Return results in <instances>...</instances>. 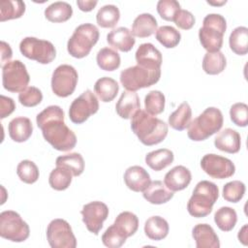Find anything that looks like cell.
<instances>
[{"label": "cell", "mask_w": 248, "mask_h": 248, "mask_svg": "<svg viewBox=\"0 0 248 248\" xmlns=\"http://www.w3.org/2000/svg\"><path fill=\"white\" fill-rule=\"evenodd\" d=\"M44 139L56 150L70 151L77 144L76 134L65 124L64 111L59 106H48L36 116Z\"/></svg>", "instance_id": "6da1fadb"}, {"label": "cell", "mask_w": 248, "mask_h": 248, "mask_svg": "<svg viewBox=\"0 0 248 248\" xmlns=\"http://www.w3.org/2000/svg\"><path fill=\"white\" fill-rule=\"evenodd\" d=\"M131 129L140 141L147 146L162 142L169 132L166 122L143 109H139L131 118Z\"/></svg>", "instance_id": "7a4b0ae2"}, {"label": "cell", "mask_w": 248, "mask_h": 248, "mask_svg": "<svg viewBox=\"0 0 248 248\" xmlns=\"http://www.w3.org/2000/svg\"><path fill=\"white\" fill-rule=\"evenodd\" d=\"M218 198V186L211 181L202 180L197 183L193 194L188 201L187 210L193 217H205L211 213L212 207Z\"/></svg>", "instance_id": "3957f363"}, {"label": "cell", "mask_w": 248, "mask_h": 248, "mask_svg": "<svg viewBox=\"0 0 248 248\" xmlns=\"http://www.w3.org/2000/svg\"><path fill=\"white\" fill-rule=\"evenodd\" d=\"M223 123L224 117L221 110L215 107H209L190 122L188 138L194 141L204 140L219 132Z\"/></svg>", "instance_id": "277c9868"}, {"label": "cell", "mask_w": 248, "mask_h": 248, "mask_svg": "<svg viewBox=\"0 0 248 248\" xmlns=\"http://www.w3.org/2000/svg\"><path fill=\"white\" fill-rule=\"evenodd\" d=\"M226 29L227 21L223 16L219 14L205 16L202 20V27L199 30V39L202 46L207 52L220 51Z\"/></svg>", "instance_id": "5b68a950"}, {"label": "cell", "mask_w": 248, "mask_h": 248, "mask_svg": "<svg viewBox=\"0 0 248 248\" xmlns=\"http://www.w3.org/2000/svg\"><path fill=\"white\" fill-rule=\"evenodd\" d=\"M100 37L98 28L92 23L78 25L67 43L69 54L75 58H83L89 54Z\"/></svg>", "instance_id": "8992f818"}, {"label": "cell", "mask_w": 248, "mask_h": 248, "mask_svg": "<svg viewBox=\"0 0 248 248\" xmlns=\"http://www.w3.org/2000/svg\"><path fill=\"white\" fill-rule=\"evenodd\" d=\"M160 78L161 69L152 70L139 65L126 68L120 73V82L122 86L132 92L157 83Z\"/></svg>", "instance_id": "52a82bcc"}, {"label": "cell", "mask_w": 248, "mask_h": 248, "mask_svg": "<svg viewBox=\"0 0 248 248\" xmlns=\"http://www.w3.org/2000/svg\"><path fill=\"white\" fill-rule=\"evenodd\" d=\"M30 229L20 215L14 210L0 213V236L13 242H22L29 237Z\"/></svg>", "instance_id": "ba28073f"}, {"label": "cell", "mask_w": 248, "mask_h": 248, "mask_svg": "<svg viewBox=\"0 0 248 248\" xmlns=\"http://www.w3.org/2000/svg\"><path fill=\"white\" fill-rule=\"evenodd\" d=\"M19 50L23 56L40 64H48L56 56V49L51 42L35 37L22 39L19 44Z\"/></svg>", "instance_id": "9c48e42d"}, {"label": "cell", "mask_w": 248, "mask_h": 248, "mask_svg": "<svg viewBox=\"0 0 248 248\" xmlns=\"http://www.w3.org/2000/svg\"><path fill=\"white\" fill-rule=\"evenodd\" d=\"M30 76L20 60L9 61L2 67L3 87L9 92L20 93L28 85Z\"/></svg>", "instance_id": "30bf717a"}, {"label": "cell", "mask_w": 248, "mask_h": 248, "mask_svg": "<svg viewBox=\"0 0 248 248\" xmlns=\"http://www.w3.org/2000/svg\"><path fill=\"white\" fill-rule=\"evenodd\" d=\"M46 239L51 248H76L77 238L64 219H53L46 228Z\"/></svg>", "instance_id": "8fae6325"}, {"label": "cell", "mask_w": 248, "mask_h": 248, "mask_svg": "<svg viewBox=\"0 0 248 248\" xmlns=\"http://www.w3.org/2000/svg\"><path fill=\"white\" fill-rule=\"evenodd\" d=\"M78 75L77 70L68 64L59 65L52 73L51 89L58 97L72 95L77 87Z\"/></svg>", "instance_id": "7c38bea8"}, {"label": "cell", "mask_w": 248, "mask_h": 248, "mask_svg": "<svg viewBox=\"0 0 248 248\" xmlns=\"http://www.w3.org/2000/svg\"><path fill=\"white\" fill-rule=\"evenodd\" d=\"M99 109V102L95 94L87 89L78 98H76L69 108V118L75 124L85 122L90 115L96 113Z\"/></svg>", "instance_id": "4fadbf2b"}, {"label": "cell", "mask_w": 248, "mask_h": 248, "mask_svg": "<svg viewBox=\"0 0 248 248\" xmlns=\"http://www.w3.org/2000/svg\"><path fill=\"white\" fill-rule=\"evenodd\" d=\"M201 168L206 174L215 179L229 178L235 172V166L230 159L214 153L205 154L202 158Z\"/></svg>", "instance_id": "5bb4252c"}, {"label": "cell", "mask_w": 248, "mask_h": 248, "mask_svg": "<svg viewBox=\"0 0 248 248\" xmlns=\"http://www.w3.org/2000/svg\"><path fill=\"white\" fill-rule=\"evenodd\" d=\"M80 213L86 229L97 235L103 228V223L108 216V207L102 202L94 201L84 204Z\"/></svg>", "instance_id": "9a60e30c"}, {"label": "cell", "mask_w": 248, "mask_h": 248, "mask_svg": "<svg viewBox=\"0 0 248 248\" xmlns=\"http://www.w3.org/2000/svg\"><path fill=\"white\" fill-rule=\"evenodd\" d=\"M135 57L139 66L152 70L161 69L163 62L162 53L151 43L141 44L138 47Z\"/></svg>", "instance_id": "2e32d148"}, {"label": "cell", "mask_w": 248, "mask_h": 248, "mask_svg": "<svg viewBox=\"0 0 248 248\" xmlns=\"http://www.w3.org/2000/svg\"><path fill=\"white\" fill-rule=\"evenodd\" d=\"M123 178L126 186L134 192H143L151 182L149 173L140 166L129 167Z\"/></svg>", "instance_id": "e0dca14e"}, {"label": "cell", "mask_w": 248, "mask_h": 248, "mask_svg": "<svg viewBox=\"0 0 248 248\" xmlns=\"http://www.w3.org/2000/svg\"><path fill=\"white\" fill-rule=\"evenodd\" d=\"M191 180V171L184 166H176L172 168L164 177L165 185L172 192L184 190L188 187Z\"/></svg>", "instance_id": "ac0fdd59"}, {"label": "cell", "mask_w": 248, "mask_h": 248, "mask_svg": "<svg viewBox=\"0 0 248 248\" xmlns=\"http://www.w3.org/2000/svg\"><path fill=\"white\" fill-rule=\"evenodd\" d=\"M192 236L197 248H219V237L208 224H198L193 228Z\"/></svg>", "instance_id": "d6986e66"}, {"label": "cell", "mask_w": 248, "mask_h": 248, "mask_svg": "<svg viewBox=\"0 0 248 248\" xmlns=\"http://www.w3.org/2000/svg\"><path fill=\"white\" fill-rule=\"evenodd\" d=\"M214 145L217 149L234 154L240 150L241 138L238 132L233 129L226 128L219 132V134L214 139Z\"/></svg>", "instance_id": "ffe728a7"}, {"label": "cell", "mask_w": 248, "mask_h": 248, "mask_svg": "<svg viewBox=\"0 0 248 248\" xmlns=\"http://www.w3.org/2000/svg\"><path fill=\"white\" fill-rule=\"evenodd\" d=\"M107 42L110 46L120 51L128 52L135 46L136 39L127 27H117L107 35Z\"/></svg>", "instance_id": "44dd1931"}, {"label": "cell", "mask_w": 248, "mask_h": 248, "mask_svg": "<svg viewBox=\"0 0 248 248\" xmlns=\"http://www.w3.org/2000/svg\"><path fill=\"white\" fill-rule=\"evenodd\" d=\"M139 109H140L139 95L136 92L123 91L115 105V110L118 116L123 119H131Z\"/></svg>", "instance_id": "7402d4cb"}, {"label": "cell", "mask_w": 248, "mask_h": 248, "mask_svg": "<svg viewBox=\"0 0 248 248\" xmlns=\"http://www.w3.org/2000/svg\"><path fill=\"white\" fill-rule=\"evenodd\" d=\"M143 198L152 204H163L168 202L173 197V192L170 191L163 181H151L147 188L142 192Z\"/></svg>", "instance_id": "603a6c76"}, {"label": "cell", "mask_w": 248, "mask_h": 248, "mask_svg": "<svg viewBox=\"0 0 248 248\" xmlns=\"http://www.w3.org/2000/svg\"><path fill=\"white\" fill-rule=\"evenodd\" d=\"M10 138L16 142L26 141L33 133V125L28 117L18 116L12 119L8 126Z\"/></svg>", "instance_id": "cb8c5ba5"}, {"label": "cell", "mask_w": 248, "mask_h": 248, "mask_svg": "<svg viewBox=\"0 0 248 248\" xmlns=\"http://www.w3.org/2000/svg\"><path fill=\"white\" fill-rule=\"evenodd\" d=\"M158 23L156 18L148 13L139 15L132 24V34L138 38H146L157 31Z\"/></svg>", "instance_id": "d4e9b609"}, {"label": "cell", "mask_w": 248, "mask_h": 248, "mask_svg": "<svg viewBox=\"0 0 248 248\" xmlns=\"http://www.w3.org/2000/svg\"><path fill=\"white\" fill-rule=\"evenodd\" d=\"M170 231L169 223L161 216H151L144 223V233L151 240L164 239Z\"/></svg>", "instance_id": "484cf974"}, {"label": "cell", "mask_w": 248, "mask_h": 248, "mask_svg": "<svg viewBox=\"0 0 248 248\" xmlns=\"http://www.w3.org/2000/svg\"><path fill=\"white\" fill-rule=\"evenodd\" d=\"M174 159L173 152L168 148H160L145 155L146 165L155 171H160L169 167Z\"/></svg>", "instance_id": "4316f807"}, {"label": "cell", "mask_w": 248, "mask_h": 248, "mask_svg": "<svg viewBox=\"0 0 248 248\" xmlns=\"http://www.w3.org/2000/svg\"><path fill=\"white\" fill-rule=\"evenodd\" d=\"M119 85L117 81L109 77H103L99 78L94 85V91L98 98L104 102H111L117 95Z\"/></svg>", "instance_id": "83f0119b"}, {"label": "cell", "mask_w": 248, "mask_h": 248, "mask_svg": "<svg viewBox=\"0 0 248 248\" xmlns=\"http://www.w3.org/2000/svg\"><path fill=\"white\" fill-rule=\"evenodd\" d=\"M192 119V109L187 102L181 103L178 108L170 114L168 124L176 131H183L188 128Z\"/></svg>", "instance_id": "f1b7e54d"}, {"label": "cell", "mask_w": 248, "mask_h": 248, "mask_svg": "<svg viewBox=\"0 0 248 248\" xmlns=\"http://www.w3.org/2000/svg\"><path fill=\"white\" fill-rule=\"evenodd\" d=\"M73 15L72 6L63 1H57L50 4L45 10V16L50 22H65L71 18Z\"/></svg>", "instance_id": "f546056e"}, {"label": "cell", "mask_w": 248, "mask_h": 248, "mask_svg": "<svg viewBox=\"0 0 248 248\" xmlns=\"http://www.w3.org/2000/svg\"><path fill=\"white\" fill-rule=\"evenodd\" d=\"M230 48L237 55H245L248 52V28L238 26L234 28L229 38Z\"/></svg>", "instance_id": "4dcf8cb0"}, {"label": "cell", "mask_w": 248, "mask_h": 248, "mask_svg": "<svg viewBox=\"0 0 248 248\" xmlns=\"http://www.w3.org/2000/svg\"><path fill=\"white\" fill-rule=\"evenodd\" d=\"M113 224L127 238L134 235L139 229V219L136 214L130 211H123L119 213Z\"/></svg>", "instance_id": "1f68e13d"}, {"label": "cell", "mask_w": 248, "mask_h": 248, "mask_svg": "<svg viewBox=\"0 0 248 248\" xmlns=\"http://www.w3.org/2000/svg\"><path fill=\"white\" fill-rule=\"evenodd\" d=\"M96 61L101 70L112 72L119 68L121 59L118 52L110 47L101 48L96 56Z\"/></svg>", "instance_id": "d6a6232c"}, {"label": "cell", "mask_w": 248, "mask_h": 248, "mask_svg": "<svg viewBox=\"0 0 248 248\" xmlns=\"http://www.w3.org/2000/svg\"><path fill=\"white\" fill-rule=\"evenodd\" d=\"M227 66V60L223 52H206L202 58V70L207 75H218Z\"/></svg>", "instance_id": "836d02e7"}, {"label": "cell", "mask_w": 248, "mask_h": 248, "mask_svg": "<svg viewBox=\"0 0 248 248\" xmlns=\"http://www.w3.org/2000/svg\"><path fill=\"white\" fill-rule=\"evenodd\" d=\"M25 12V3L20 0H2L0 2V21L19 18Z\"/></svg>", "instance_id": "e575fe53"}, {"label": "cell", "mask_w": 248, "mask_h": 248, "mask_svg": "<svg viewBox=\"0 0 248 248\" xmlns=\"http://www.w3.org/2000/svg\"><path fill=\"white\" fill-rule=\"evenodd\" d=\"M55 164L56 166L64 167L67 170H69L72 172L73 176H78L84 170L83 157L78 152L69 153L57 157Z\"/></svg>", "instance_id": "d590c367"}, {"label": "cell", "mask_w": 248, "mask_h": 248, "mask_svg": "<svg viewBox=\"0 0 248 248\" xmlns=\"http://www.w3.org/2000/svg\"><path fill=\"white\" fill-rule=\"evenodd\" d=\"M214 222L221 231L230 232L234 228L237 222V214L233 208L222 206L215 212Z\"/></svg>", "instance_id": "8d00e7d4"}, {"label": "cell", "mask_w": 248, "mask_h": 248, "mask_svg": "<svg viewBox=\"0 0 248 248\" xmlns=\"http://www.w3.org/2000/svg\"><path fill=\"white\" fill-rule=\"evenodd\" d=\"M120 18L119 9L115 5H105L99 9L96 15V20L99 26L103 28L114 27Z\"/></svg>", "instance_id": "74e56055"}, {"label": "cell", "mask_w": 248, "mask_h": 248, "mask_svg": "<svg viewBox=\"0 0 248 248\" xmlns=\"http://www.w3.org/2000/svg\"><path fill=\"white\" fill-rule=\"evenodd\" d=\"M73 174L69 170L64 167L56 166V168L49 173L48 183L52 189L56 191H63L70 186Z\"/></svg>", "instance_id": "f35d334b"}, {"label": "cell", "mask_w": 248, "mask_h": 248, "mask_svg": "<svg viewBox=\"0 0 248 248\" xmlns=\"http://www.w3.org/2000/svg\"><path fill=\"white\" fill-rule=\"evenodd\" d=\"M155 37L157 41L166 48L175 47L181 40L180 32L170 25H163L159 27L155 32Z\"/></svg>", "instance_id": "ab89813d"}, {"label": "cell", "mask_w": 248, "mask_h": 248, "mask_svg": "<svg viewBox=\"0 0 248 248\" xmlns=\"http://www.w3.org/2000/svg\"><path fill=\"white\" fill-rule=\"evenodd\" d=\"M165 103V95L159 90H152L144 98L145 111L151 115H158L164 111Z\"/></svg>", "instance_id": "60d3db41"}, {"label": "cell", "mask_w": 248, "mask_h": 248, "mask_svg": "<svg viewBox=\"0 0 248 248\" xmlns=\"http://www.w3.org/2000/svg\"><path fill=\"white\" fill-rule=\"evenodd\" d=\"M16 174L26 184L35 183L40 175L37 165L30 160H22L16 167Z\"/></svg>", "instance_id": "b9f144b4"}, {"label": "cell", "mask_w": 248, "mask_h": 248, "mask_svg": "<svg viewBox=\"0 0 248 248\" xmlns=\"http://www.w3.org/2000/svg\"><path fill=\"white\" fill-rule=\"evenodd\" d=\"M245 184L239 180H232L223 187V198L230 202H238L245 194Z\"/></svg>", "instance_id": "7bdbcfd3"}, {"label": "cell", "mask_w": 248, "mask_h": 248, "mask_svg": "<svg viewBox=\"0 0 248 248\" xmlns=\"http://www.w3.org/2000/svg\"><path fill=\"white\" fill-rule=\"evenodd\" d=\"M126 239L127 237L116 229L114 224L109 226L102 235L103 244L108 248H119L125 243Z\"/></svg>", "instance_id": "ee69618b"}, {"label": "cell", "mask_w": 248, "mask_h": 248, "mask_svg": "<svg viewBox=\"0 0 248 248\" xmlns=\"http://www.w3.org/2000/svg\"><path fill=\"white\" fill-rule=\"evenodd\" d=\"M43 100L42 91L35 86H28L18 94L19 103L27 108H33L39 105Z\"/></svg>", "instance_id": "f6af8a7d"}, {"label": "cell", "mask_w": 248, "mask_h": 248, "mask_svg": "<svg viewBox=\"0 0 248 248\" xmlns=\"http://www.w3.org/2000/svg\"><path fill=\"white\" fill-rule=\"evenodd\" d=\"M179 10L180 4L176 0H160L157 3V12L159 16L167 21H173V18Z\"/></svg>", "instance_id": "bcb514c9"}, {"label": "cell", "mask_w": 248, "mask_h": 248, "mask_svg": "<svg viewBox=\"0 0 248 248\" xmlns=\"http://www.w3.org/2000/svg\"><path fill=\"white\" fill-rule=\"evenodd\" d=\"M230 117L238 127L248 125V106L245 103H235L230 108Z\"/></svg>", "instance_id": "7dc6e473"}, {"label": "cell", "mask_w": 248, "mask_h": 248, "mask_svg": "<svg viewBox=\"0 0 248 248\" xmlns=\"http://www.w3.org/2000/svg\"><path fill=\"white\" fill-rule=\"evenodd\" d=\"M173 22L176 26L183 30L191 29L195 24V16L187 10L180 9L173 18Z\"/></svg>", "instance_id": "c3c4849f"}, {"label": "cell", "mask_w": 248, "mask_h": 248, "mask_svg": "<svg viewBox=\"0 0 248 248\" xmlns=\"http://www.w3.org/2000/svg\"><path fill=\"white\" fill-rule=\"evenodd\" d=\"M0 118L4 119L10 114H12L16 108V104L14 100L10 97L4 95L0 96Z\"/></svg>", "instance_id": "681fc988"}, {"label": "cell", "mask_w": 248, "mask_h": 248, "mask_svg": "<svg viewBox=\"0 0 248 248\" xmlns=\"http://www.w3.org/2000/svg\"><path fill=\"white\" fill-rule=\"evenodd\" d=\"M13 56V51L9 44L1 41V65L2 67L10 61Z\"/></svg>", "instance_id": "f907efd6"}, {"label": "cell", "mask_w": 248, "mask_h": 248, "mask_svg": "<svg viewBox=\"0 0 248 248\" xmlns=\"http://www.w3.org/2000/svg\"><path fill=\"white\" fill-rule=\"evenodd\" d=\"M98 4V1L96 0H78L77 5L78 9L82 12H90L92 11L96 5Z\"/></svg>", "instance_id": "816d5d0a"}, {"label": "cell", "mask_w": 248, "mask_h": 248, "mask_svg": "<svg viewBox=\"0 0 248 248\" xmlns=\"http://www.w3.org/2000/svg\"><path fill=\"white\" fill-rule=\"evenodd\" d=\"M247 229H248V226L247 224H245L238 232V234H237V237H238V240L239 242H241L243 245H247V240H248V236H247Z\"/></svg>", "instance_id": "f5cc1de1"}, {"label": "cell", "mask_w": 248, "mask_h": 248, "mask_svg": "<svg viewBox=\"0 0 248 248\" xmlns=\"http://www.w3.org/2000/svg\"><path fill=\"white\" fill-rule=\"evenodd\" d=\"M227 1H222V2H211V1H207L208 4L210 5H215V6H220V5H223V4H226Z\"/></svg>", "instance_id": "db71d44e"}]
</instances>
